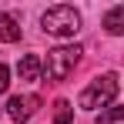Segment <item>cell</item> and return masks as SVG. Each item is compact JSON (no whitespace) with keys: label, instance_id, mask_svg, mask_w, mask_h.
Masks as SVG:
<instances>
[{"label":"cell","instance_id":"obj_7","mask_svg":"<svg viewBox=\"0 0 124 124\" xmlns=\"http://www.w3.org/2000/svg\"><path fill=\"white\" fill-rule=\"evenodd\" d=\"M104 30H107L111 37H121L124 34V7H111V10L104 14Z\"/></svg>","mask_w":124,"mask_h":124},{"label":"cell","instance_id":"obj_3","mask_svg":"<svg viewBox=\"0 0 124 124\" xmlns=\"http://www.w3.org/2000/svg\"><path fill=\"white\" fill-rule=\"evenodd\" d=\"M117 74H101V77H94V81L87 84L81 91V97H77V104H81L84 111H97V107H107V104L117 97Z\"/></svg>","mask_w":124,"mask_h":124},{"label":"cell","instance_id":"obj_6","mask_svg":"<svg viewBox=\"0 0 124 124\" xmlns=\"http://www.w3.org/2000/svg\"><path fill=\"white\" fill-rule=\"evenodd\" d=\"M0 40L3 44H17L20 40V23L14 20L10 14H3V10H0Z\"/></svg>","mask_w":124,"mask_h":124},{"label":"cell","instance_id":"obj_5","mask_svg":"<svg viewBox=\"0 0 124 124\" xmlns=\"http://www.w3.org/2000/svg\"><path fill=\"white\" fill-rule=\"evenodd\" d=\"M17 74H20V81H40L44 74V61L37 54H23L20 64H17Z\"/></svg>","mask_w":124,"mask_h":124},{"label":"cell","instance_id":"obj_10","mask_svg":"<svg viewBox=\"0 0 124 124\" xmlns=\"http://www.w3.org/2000/svg\"><path fill=\"white\" fill-rule=\"evenodd\" d=\"M10 87V70H7V64H0V94Z\"/></svg>","mask_w":124,"mask_h":124},{"label":"cell","instance_id":"obj_1","mask_svg":"<svg viewBox=\"0 0 124 124\" xmlns=\"http://www.w3.org/2000/svg\"><path fill=\"white\" fill-rule=\"evenodd\" d=\"M81 47L77 44H61V47H54V50H47V61H44V74H47V81L61 84L67 81L70 74H74V67L81 61Z\"/></svg>","mask_w":124,"mask_h":124},{"label":"cell","instance_id":"obj_9","mask_svg":"<svg viewBox=\"0 0 124 124\" xmlns=\"http://www.w3.org/2000/svg\"><path fill=\"white\" fill-rule=\"evenodd\" d=\"M70 121H74L70 101H57V104H54V124H70Z\"/></svg>","mask_w":124,"mask_h":124},{"label":"cell","instance_id":"obj_8","mask_svg":"<svg viewBox=\"0 0 124 124\" xmlns=\"http://www.w3.org/2000/svg\"><path fill=\"white\" fill-rule=\"evenodd\" d=\"M94 121L97 124H114V121H124V104H114V107H107L101 114H94Z\"/></svg>","mask_w":124,"mask_h":124},{"label":"cell","instance_id":"obj_2","mask_svg":"<svg viewBox=\"0 0 124 124\" xmlns=\"http://www.w3.org/2000/svg\"><path fill=\"white\" fill-rule=\"evenodd\" d=\"M40 27H44V34H54V37H74L81 30V14L70 3H57V7L44 10Z\"/></svg>","mask_w":124,"mask_h":124},{"label":"cell","instance_id":"obj_4","mask_svg":"<svg viewBox=\"0 0 124 124\" xmlns=\"http://www.w3.org/2000/svg\"><path fill=\"white\" fill-rule=\"evenodd\" d=\"M37 107H40V97H34V94H14V97L7 101V114L23 124V121H30V117L37 114Z\"/></svg>","mask_w":124,"mask_h":124}]
</instances>
